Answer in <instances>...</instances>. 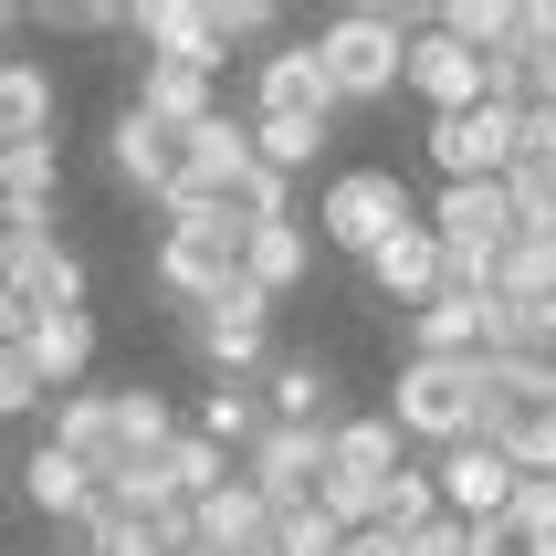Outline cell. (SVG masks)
<instances>
[{"instance_id": "obj_1", "label": "cell", "mask_w": 556, "mask_h": 556, "mask_svg": "<svg viewBox=\"0 0 556 556\" xmlns=\"http://www.w3.org/2000/svg\"><path fill=\"white\" fill-rule=\"evenodd\" d=\"M42 441L74 452L94 483H126V472H148L179 441V420H168V400H157L148 378L137 389H63V400H42Z\"/></svg>"}, {"instance_id": "obj_2", "label": "cell", "mask_w": 556, "mask_h": 556, "mask_svg": "<svg viewBox=\"0 0 556 556\" xmlns=\"http://www.w3.org/2000/svg\"><path fill=\"white\" fill-rule=\"evenodd\" d=\"M420 22H431V11H409V0H346V11H326V22H315V63H326L337 105H389Z\"/></svg>"}, {"instance_id": "obj_3", "label": "cell", "mask_w": 556, "mask_h": 556, "mask_svg": "<svg viewBox=\"0 0 556 556\" xmlns=\"http://www.w3.org/2000/svg\"><path fill=\"white\" fill-rule=\"evenodd\" d=\"M126 42H148L157 63L220 74L231 42H274V11H263V0H137V11H126Z\"/></svg>"}, {"instance_id": "obj_4", "label": "cell", "mask_w": 556, "mask_h": 556, "mask_svg": "<svg viewBox=\"0 0 556 556\" xmlns=\"http://www.w3.org/2000/svg\"><path fill=\"white\" fill-rule=\"evenodd\" d=\"M389 420H400V441H431V452L472 441L483 431V357H400Z\"/></svg>"}, {"instance_id": "obj_5", "label": "cell", "mask_w": 556, "mask_h": 556, "mask_svg": "<svg viewBox=\"0 0 556 556\" xmlns=\"http://www.w3.org/2000/svg\"><path fill=\"white\" fill-rule=\"evenodd\" d=\"M409 220H420V200H409L400 168H337V179L315 189V242L357 252V263H368L389 231H409Z\"/></svg>"}, {"instance_id": "obj_6", "label": "cell", "mask_w": 556, "mask_h": 556, "mask_svg": "<svg viewBox=\"0 0 556 556\" xmlns=\"http://www.w3.org/2000/svg\"><path fill=\"white\" fill-rule=\"evenodd\" d=\"M157 294L179 315H211L231 283H242V220H168V242H157Z\"/></svg>"}, {"instance_id": "obj_7", "label": "cell", "mask_w": 556, "mask_h": 556, "mask_svg": "<svg viewBox=\"0 0 556 556\" xmlns=\"http://www.w3.org/2000/svg\"><path fill=\"white\" fill-rule=\"evenodd\" d=\"M189 346H200V368H211L220 389H252V378L274 368V305H263L252 283H231L211 315H189Z\"/></svg>"}, {"instance_id": "obj_8", "label": "cell", "mask_w": 556, "mask_h": 556, "mask_svg": "<svg viewBox=\"0 0 556 556\" xmlns=\"http://www.w3.org/2000/svg\"><path fill=\"white\" fill-rule=\"evenodd\" d=\"M0 283H11L31 315H63V305H85V252L63 242V220H22L11 211V263H0Z\"/></svg>"}, {"instance_id": "obj_9", "label": "cell", "mask_w": 556, "mask_h": 556, "mask_svg": "<svg viewBox=\"0 0 556 556\" xmlns=\"http://www.w3.org/2000/svg\"><path fill=\"white\" fill-rule=\"evenodd\" d=\"M515 105H472V116H431V137H420V157L441 168V189H463V179H504L515 168Z\"/></svg>"}, {"instance_id": "obj_10", "label": "cell", "mask_w": 556, "mask_h": 556, "mask_svg": "<svg viewBox=\"0 0 556 556\" xmlns=\"http://www.w3.org/2000/svg\"><path fill=\"white\" fill-rule=\"evenodd\" d=\"M242 116H305V126H337V85H326V63H315V42H263L252 53V105Z\"/></svg>"}, {"instance_id": "obj_11", "label": "cell", "mask_w": 556, "mask_h": 556, "mask_svg": "<svg viewBox=\"0 0 556 556\" xmlns=\"http://www.w3.org/2000/svg\"><path fill=\"white\" fill-rule=\"evenodd\" d=\"M515 483H526V472L504 463V452H494L483 431H472V441H452V452L431 463L441 515H463V526H504V515H515Z\"/></svg>"}, {"instance_id": "obj_12", "label": "cell", "mask_w": 556, "mask_h": 556, "mask_svg": "<svg viewBox=\"0 0 556 556\" xmlns=\"http://www.w3.org/2000/svg\"><path fill=\"white\" fill-rule=\"evenodd\" d=\"M252 389H263V420H274V431H337V420H346V400H337V389H346L337 357H274Z\"/></svg>"}, {"instance_id": "obj_13", "label": "cell", "mask_w": 556, "mask_h": 556, "mask_svg": "<svg viewBox=\"0 0 556 556\" xmlns=\"http://www.w3.org/2000/svg\"><path fill=\"white\" fill-rule=\"evenodd\" d=\"M400 94H420L431 116H472L483 105V53H463L452 31H409V63H400Z\"/></svg>"}, {"instance_id": "obj_14", "label": "cell", "mask_w": 556, "mask_h": 556, "mask_svg": "<svg viewBox=\"0 0 556 556\" xmlns=\"http://www.w3.org/2000/svg\"><path fill=\"white\" fill-rule=\"evenodd\" d=\"M420 220H431V242H441V252H504V242H515V200H504V179L441 189Z\"/></svg>"}, {"instance_id": "obj_15", "label": "cell", "mask_w": 556, "mask_h": 556, "mask_svg": "<svg viewBox=\"0 0 556 556\" xmlns=\"http://www.w3.org/2000/svg\"><path fill=\"white\" fill-rule=\"evenodd\" d=\"M231 472H242L263 504H315V472H326V431H274V420H263V441H252Z\"/></svg>"}, {"instance_id": "obj_16", "label": "cell", "mask_w": 556, "mask_h": 556, "mask_svg": "<svg viewBox=\"0 0 556 556\" xmlns=\"http://www.w3.org/2000/svg\"><path fill=\"white\" fill-rule=\"evenodd\" d=\"M368 294L378 305H400V315H420L441 294V242H431V220H409V231H389V242L368 252Z\"/></svg>"}, {"instance_id": "obj_17", "label": "cell", "mask_w": 556, "mask_h": 556, "mask_svg": "<svg viewBox=\"0 0 556 556\" xmlns=\"http://www.w3.org/2000/svg\"><path fill=\"white\" fill-rule=\"evenodd\" d=\"M53 126H63V74L31 63V53H11L0 63V148H42Z\"/></svg>"}, {"instance_id": "obj_18", "label": "cell", "mask_w": 556, "mask_h": 556, "mask_svg": "<svg viewBox=\"0 0 556 556\" xmlns=\"http://www.w3.org/2000/svg\"><path fill=\"white\" fill-rule=\"evenodd\" d=\"M105 157H116V179L126 189H148V200H168V189H179V126H157V116H137V105H126L116 126H105Z\"/></svg>"}, {"instance_id": "obj_19", "label": "cell", "mask_w": 556, "mask_h": 556, "mask_svg": "<svg viewBox=\"0 0 556 556\" xmlns=\"http://www.w3.org/2000/svg\"><path fill=\"white\" fill-rule=\"evenodd\" d=\"M22 357H31V378L42 389H85V368H94V305H63V315H31L22 326Z\"/></svg>"}, {"instance_id": "obj_20", "label": "cell", "mask_w": 556, "mask_h": 556, "mask_svg": "<svg viewBox=\"0 0 556 556\" xmlns=\"http://www.w3.org/2000/svg\"><path fill=\"white\" fill-rule=\"evenodd\" d=\"M326 472L389 494V483H400V420H389V409H346L337 431H326Z\"/></svg>"}, {"instance_id": "obj_21", "label": "cell", "mask_w": 556, "mask_h": 556, "mask_svg": "<svg viewBox=\"0 0 556 556\" xmlns=\"http://www.w3.org/2000/svg\"><path fill=\"white\" fill-rule=\"evenodd\" d=\"M305 274H315V231L305 220H252L242 231V283L263 294V305H283Z\"/></svg>"}, {"instance_id": "obj_22", "label": "cell", "mask_w": 556, "mask_h": 556, "mask_svg": "<svg viewBox=\"0 0 556 556\" xmlns=\"http://www.w3.org/2000/svg\"><path fill=\"white\" fill-rule=\"evenodd\" d=\"M137 116H157V126H200V116H220V74H200V63H157V53H137Z\"/></svg>"}, {"instance_id": "obj_23", "label": "cell", "mask_w": 556, "mask_h": 556, "mask_svg": "<svg viewBox=\"0 0 556 556\" xmlns=\"http://www.w3.org/2000/svg\"><path fill=\"white\" fill-rule=\"evenodd\" d=\"M22 504H31V515H53L63 535H85V515H94V472L74 463V452H53V441H31V463H22Z\"/></svg>"}, {"instance_id": "obj_24", "label": "cell", "mask_w": 556, "mask_h": 556, "mask_svg": "<svg viewBox=\"0 0 556 556\" xmlns=\"http://www.w3.org/2000/svg\"><path fill=\"white\" fill-rule=\"evenodd\" d=\"M263 535H274V504L252 494L242 472H231L220 494H200V504H189V546H242V556H263Z\"/></svg>"}, {"instance_id": "obj_25", "label": "cell", "mask_w": 556, "mask_h": 556, "mask_svg": "<svg viewBox=\"0 0 556 556\" xmlns=\"http://www.w3.org/2000/svg\"><path fill=\"white\" fill-rule=\"evenodd\" d=\"M179 157H189V179L242 189V179H252V116H231V105H220V116H200V126L179 137Z\"/></svg>"}, {"instance_id": "obj_26", "label": "cell", "mask_w": 556, "mask_h": 556, "mask_svg": "<svg viewBox=\"0 0 556 556\" xmlns=\"http://www.w3.org/2000/svg\"><path fill=\"white\" fill-rule=\"evenodd\" d=\"M535 22V0H452V11H431V31H452L463 53H515Z\"/></svg>"}, {"instance_id": "obj_27", "label": "cell", "mask_w": 556, "mask_h": 556, "mask_svg": "<svg viewBox=\"0 0 556 556\" xmlns=\"http://www.w3.org/2000/svg\"><path fill=\"white\" fill-rule=\"evenodd\" d=\"M63 200V148L42 137V148H0V211H22V220H53Z\"/></svg>"}, {"instance_id": "obj_28", "label": "cell", "mask_w": 556, "mask_h": 556, "mask_svg": "<svg viewBox=\"0 0 556 556\" xmlns=\"http://www.w3.org/2000/svg\"><path fill=\"white\" fill-rule=\"evenodd\" d=\"M494 294L504 305H546L556 294V231H515V242L494 252Z\"/></svg>"}, {"instance_id": "obj_29", "label": "cell", "mask_w": 556, "mask_h": 556, "mask_svg": "<svg viewBox=\"0 0 556 556\" xmlns=\"http://www.w3.org/2000/svg\"><path fill=\"white\" fill-rule=\"evenodd\" d=\"M337 126H305V116H252V168H274V179H305L315 157H326Z\"/></svg>"}, {"instance_id": "obj_30", "label": "cell", "mask_w": 556, "mask_h": 556, "mask_svg": "<svg viewBox=\"0 0 556 556\" xmlns=\"http://www.w3.org/2000/svg\"><path fill=\"white\" fill-rule=\"evenodd\" d=\"M157 472H168V494H179V504H200V494H220V483H231V452H211L200 431H179L168 452H157Z\"/></svg>"}, {"instance_id": "obj_31", "label": "cell", "mask_w": 556, "mask_h": 556, "mask_svg": "<svg viewBox=\"0 0 556 556\" xmlns=\"http://www.w3.org/2000/svg\"><path fill=\"white\" fill-rule=\"evenodd\" d=\"M431 515H441V494H431V463H400V483L378 494V535L400 546V535H420Z\"/></svg>"}, {"instance_id": "obj_32", "label": "cell", "mask_w": 556, "mask_h": 556, "mask_svg": "<svg viewBox=\"0 0 556 556\" xmlns=\"http://www.w3.org/2000/svg\"><path fill=\"white\" fill-rule=\"evenodd\" d=\"M504 200H515V231H556V157H526V148H515Z\"/></svg>"}, {"instance_id": "obj_33", "label": "cell", "mask_w": 556, "mask_h": 556, "mask_svg": "<svg viewBox=\"0 0 556 556\" xmlns=\"http://www.w3.org/2000/svg\"><path fill=\"white\" fill-rule=\"evenodd\" d=\"M346 535L315 515V504H274V535H263V556H337Z\"/></svg>"}, {"instance_id": "obj_34", "label": "cell", "mask_w": 556, "mask_h": 556, "mask_svg": "<svg viewBox=\"0 0 556 556\" xmlns=\"http://www.w3.org/2000/svg\"><path fill=\"white\" fill-rule=\"evenodd\" d=\"M42 400H53V389L31 378V357H22V346H0V420H42Z\"/></svg>"}, {"instance_id": "obj_35", "label": "cell", "mask_w": 556, "mask_h": 556, "mask_svg": "<svg viewBox=\"0 0 556 556\" xmlns=\"http://www.w3.org/2000/svg\"><path fill=\"white\" fill-rule=\"evenodd\" d=\"M74 546H85V556H168V546H157L148 526H126V515H94V526L74 535Z\"/></svg>"}, {"instance_id": "obj_36", "label": "cell", "mask_w": 556, "mask_h": 556, "mask_svg": "<svg viewBox=\"0 0 556 556\" xmlns=\"http://www.w3.org/2000/svg\"><path fill=\"white\" fill-rule=\"evenodd\" d=\"M400 556H472V526L463 515H431L420 535H400Z\"/></svg>"}, {"instance_id": "obj_37", "label": "cell", "mask_w": 556, "mask_h": 556, "mask_svg": "<svg viewBox=\"0 0 556 556\" xmlns=\"http://www.w3.org/2000/svg\"><path fill=\"white\" fill-rule=\"evenodd\" d=\"M472 556H556V546H546L535 526H515V515H504V526H472Z\"/></svg>"}, {"instance_id": "obj_38", "label": "cell", "mask_w": 556, "mask_h": 556, "mask_svg": "<svg viewBox=\"0 0 556 556\" xmlns=\"http://www.w3.org/2000/svg\"><path fill=\"white\" fill-rule=\"evenodd\" d=\"M42 22H53V31H126V11H116V0H53Z\"/></svg>"}, {"instance_id": "obj_39", "label": "cell", "mask_w": 556, "mask_h": 556, "mask_svg": "<svg viewBox=\"0 0 556 556\" xmlns=\"http://www.w3.org/2000/svg\"><path fill=\"white\" fill-rule=\"evenodd\" d=\"M515 526H535V535L556 546V483H546V472H526V483H515Z\"/></svg>"}, {"instance_id": "obj_40", "label": "cell", "mask_w": 556, "mask_h": 556, "mask_svg": "<svg viewBox=\"0 0 556 556\" xmlns=\"http://www.w3.org/2000/svg\"><path fill=\"white\" fill-rule=\"evenodd\" d=\"M515 148H526V157H556V105H526V126H515Z\"/></svg>"}, {"instance_id": "obj_41", "label": "cell", "mask_w": 556, "mask_h": 556, "mask_svg": "<svg viewBox=\"0 0 556 556\" xmlns=\"http://www.w3.org/2000/svg\"><path fill=\"white\" fill-rule=\"evenodd\" d=\"M22 326H31V305L11 294V283H0V346H22Z\"/></svg>"}, {"instance_id": "obj_42", "label": "cell", "mask_w": 556, "mask_h": 556, "mask_svg": "<svg viewBox=\"0 0 556 556\" xmlns=\"http://www.w3.org/2000/svg\"><path fill=\"white\" fill-rule=\"evenodd\" d=\"M526 31H535V42H556V0H535V22H526Z\"/></svg>"}, {"instance_id": "obj_43", "label": "cell", "mask_w": 556, "mask_h": 556, "mask_svg": "<svg viewBox=\"0 0 556 556\" xmlns=\"http://www.w3.org/2000/svg\"><path fill=\"white\" fill-rule=\"evenodd\" d=\"M11 22H22V11H11V0H0V63H11Z\"/></svg>"}, {"instance_id": "obj_44", "label": "cell", "mask_w": 556, "mask_h": 556, "mask_svg": "<svg viewBox=\"0 0 556 556\" xmlns=\"http://www.w3.org/2000/svg\"><path fill=\"white\" fill-rule=\"evenodd\" d=\"M0 263H11V211H0Z\"/></svg>"}, {"instance_id": "obj_45", "label": "cell", "mask_w": 556, "mask_h": 556, "mask_svg": "<svg viewBox=\"0 0 556 556\" xmlns=\"http://www.w3.org/2000/svg\"><path fill=\"white\" fill-rule=\"evenodd\" d=\"M189 556H242V546H189Z\"/></svg>"}, {"instance_id": "obj_46", "label": "cell", "mask_w": 556, "mask_h": 556, "mask_svg": "<svg viewBox=\"0 0 556 556\" xmlns=\"http://www.w3.org/2000/svg\"><path fill=\"white\" fill-rule=\"evenodd\" d=\"M63 556H85V546H63Z\"/></svg>"}, {"instance_id": "obj_47", "label": "cell", "mask_w": 556, "mask_h": 556, "mask_svg": "<svg viewBox=\"0 0 556 556\" xmlns=\"http://www.w3.org/2000/svg\"><path fill=\"white\" fill-rule=\"evenodd\" d=\"M0 556H11V546H0Z\"/></svg>"}]
</instances>
